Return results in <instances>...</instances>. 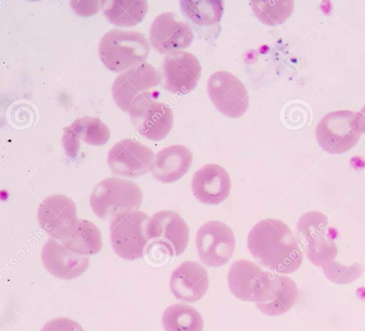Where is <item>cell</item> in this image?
Returning a JSON list of instances; mask_svg holds the SVG:
<instances>
[{
  "mask_svg": "<svg viewBox=\"0 0 365 331\" xmlns=\"http://www.w3.org/2000/svg\"><path fill=\"white\" fill-rule=\"evenodd\" d=\"M207 92L216 108L230 118H239L248 108L249 97L245 85L229 71L214 72L207 81Z\"/></svg>",
  "mask_w": 365,
  "mask_h": 331,
  "instance_id": "9c48e42d",
  "label": "cell"
},
{
  "mask_svg": "<svg viewBox=\"0 0 365 331\" xmlns=\"http://www.w3.org/2000/svg\"><path fill=\"white\" fill-rule=\"evenodd\" d=\"M61 242L67 249L82 256L97 254L103 246L100 230L85 219H78L71 232Z\"/></svg>",
  "mask_w": 365,
  "mask_h": 331,
  "instance_id": "7402d4cb",
  "label": "cell"
},
{
  "mask_svg": "<svg viewBox=\"0 0 365 331\" xmlns=\"http://www.w3.org/2000/svg\"><path fill=\"white\" fill-rule=\"evenodd\" d=\"M297 295V285L293 279L267 271L266 280L255 304L262 313L278 316L292 308Z\"/></svg>",
  "mask_w": 365,
  "mask_h": 331,
  "instance_id": "9a60e30c",
  "label": "cell"
},
{
  "mask_svg": "<svg viewBox=\"0 0 365 331\" xmlns=\"http://www.w3.org/2000/svg\"><path fill=\"white\" fill-rule=\"evenodd\" d=\"M165 88L174 93L185 94L193 90L201 75V66L191 53L177 51L166 54L163 63Z\"/></svg>",
  "mask_w": 365,
  "mask_h": 331,
  "instance_id": "5bb4252c",
  "label": "cell"
},
{
  "mask_svg": "<svg viewBox=\"0 0 365 331\" xmlns=\"http://www.w3.org/2000/svg\"><path fill=\"white\" fill-rule=\"evenodd\" d=\"M359 113V115L361 118V120L363 121V123H364V128H365V105L364 106V107L361 109L360 112Z\"/></svg>",
  "mask_w": 365,
  "mask_h": 331,
  "instance_id": "1f68e13d",
  "label": "cell"
},
{
  "mask_svg": "<svg viewBox=\"0 0 365 331\" xmlns=\"http://www.w3.org/2000/svg\"><path fill=\"white\" fill-rule=\"evenodd\" d=\"M365 128L359 112L339 110L326 114L316 128L320 147L331 154H341L358 143Z\"/></svg>",
  "mask_w": 365,
  "mask_h": 331,
  "instance_id": "277c9868",
  "label": "cell"
},
{
  "mask_svg": "<svg viewBox=\"0 0 365 331\" xmlns=\"http://www.w3.org/2000/svg\"><path fill=\"white\" fill-rule=\"evenodd\" d=\"M192 163V155L187 147L179 144L172 145L157 153L151 172L159 181L170 183L184 176Z\"/></svg>",
  "mask_w": 365,
  "mask_h": 331,
  "instance_id": "44dd1931",
  "label": "cell"
},
{
  "mask_svg": "<svg viewBox=\"0 0 365 331\" xmlns=\"http://www.w3.org/2000/svg\"><path fill=\"white\" fill-rule=\"evenodd\" d=\"M152 149L130 138L117 142L108 153V163L117 175L137 178L151 170L154 161Z\"/></svg>",
  "mask_w": 365,
  "mask_h": 331,
  "instance_id": "30bf717a",
  "label": "cell"
},
{
  "mask_svg": "<svg viewBox=\"0 0 365 331\" xmlns=\"http://www.w3.org/2000/svg\"><path fill=\"white\" fill-rule=\"evenodd\" d=\"M209 287L206 269L195 261H185L173 272L170 288L173 295L180 300L195 302L200 300Z\"/></svg>",
  "mask_w": 365,
  "mask_h": 331,
  "instance_id": "ac0fdd59",
  "label": "cell"
},
{
  "mask_svg": "<svg viewBox=\"0 0 365 331\" xmlns=\"http://www.w3.org/2000/svg\"><path fill=\"white\" fill-rule=\"evenodd\" d=\"M143 193L135 182L118 177L101 181L90 196L93 213L100 218L113 220L118 215L139 208Z\"/></svg>",
  "mask_w": 365,
  "mask_h": 331,
  "instance_id": "3957f363",
  "label": "cell"
},
{
  "mask_svg": "<svg viewBox=\"0 0 365 331\" xmlns=\"http://www.w3.org/2000/svg\"><path fill=\"white\" fill-rule=\"evenodd\" d=\"M150 218L145 212L135 209L110 221V243L119 257L128 260L143 257L150 240L148 234Z\"/></svg>",
  "mask_w": 365,
  "mask_h": 331,
  "instance_id": "8992f818",
  "label": "cell"
},
{
  "mask_svg": "<svg viewBox=\"0 0 365 331\" xmlns=\"http://www.w3.org/2000/svg\"><path fill=\"white\" fill-rule=\"evenodd\" d=\"M322 268L325 275L330 280L339 284H346L355 280L364 271L363 267L358 263L348 266L334 260L328 262Z\"/></svg>",
  "mask_w": 365,
  "mask_h": 331,
  "instance_id": "f1b7e54d",
  "label": "cell"
},
{
  "mask_svg": "<svg viewBox=\"0 0 365 331\" xmlns=\"http://www.w3.org/2000/svg\"><path fill=\"white\" fill-rule=\"evenodd\" d=\"M196 248L202 263L208 267H220L226 264L233 255L235 235L225 223L211 220L198 229Z\"/></svg>",
  "mask_w": 365,
  "mask_h": 331,
  "instance_id": "ba28073f",
  "label": "cell"
},
{
  "mask_svg": "<svg viewBox=\"0 0 365 331\" xmlns=\"http://www.w3.org/2000/svg\"><path fill=\"white\" fill-rule=\"evenodd\" d=\"M103 13L107 19L118 26H133L145 17L148 4L146 1H103Z\"/></svg>",
  "mask_w": 365,
  "mask_h": 331,
  "instance_id": "603a6c76",
  "label": "cell"
},
{
  "mask_svg": "<svg viewBox=\"0 0 365 331\" xmlns=\"http://www.w3.org/2000/svg\"><path fill=\"white\" fill-rule=\"evenodd\" d=\"M41 331H84L76 321L68 317H56L47 322Z\"/></svg>",
  "mask_w": 365,
  "mask_h": 331,
  "instance_id": "f546056e",
  "label": "cell"
},
{
  "mask_svg": "<svg viewBox=\"0 0 365 331\" xmlns=\"http://www.w3.org/2000/svg\"><path fill=\"white\" fill-rule=\"evenodd\" d=\"M148 234L151 240L148 253L150 258H173L182 254L189 240V228L176 212L160 210L149 220Z\"/></svg>",
  "mask_w": 365,
  "mask_h": 331,
  "instance_id": "5b68a950",
  "label": "cell"
},
{
  "mask_svg": "<svg viewBox=\"0 0 365 331\" xmlns=\"http://www.w3.org/2000/svg\"><path fill=\"white\" fill-rule=\"evenodd\" d=\"M110 136V130L102 121L83 116L63 128L62 143L66 154L74 158L78 155L81 141L92 146H102L108 141Z\"/></svg>",
  "mask_w": 365,
  "mask_h": 331,
  "instance_id": "d6986e66",
  "label": "cell"
},
{
  "mask_svg": "<svg viewBox=\"0 0 365 331\" xmlns=\"http://www.w3.org/2000/svg\"><path fill=\"white\" fill-rule=\"evenodd\" d=\"M149 36L152 46L162 54L187 48L193 40L190 26L178 20L172 12H164L155 18Z\"/></svg>",
  "mask_w": 365,
  "mask_h": 331,
  "instance_id": "4fadbf2b",
  "label": "cell"
},
{
  "mask_svg": "<svg viewBox=\"0 0 365 331\" xmlns=\"http://www.w3.org/2000/svg\"><path fill=\"white\" fill-rule=\"evenodd\" d=\"M161 76L156 68L148 63L133 67L114 80L112 96L116 105L128 112L133 101L141 93L158 86Z\"/></svg>",
  "mask_w": 365,
  "mask_h": 331,
  "instance_id": "8fae6325",
  "label": "cell"
},
{
  "mask_svg": "<svg viewBox=\"0 0 365 331\" xmlns=\"http://www.w3.org/2000/svg\"><path fill=\"white\" fill-rule=\"evenodd\" d=\"M327 224V217L320 212L310 211L303 215L297 225L300 245L326 233Z\"/></svg>",
  "mask_w": 365,
  "mask_h": 331,
  "instance_id": "83f0119b",
  "label": "cell"
},
{
  "mask_svg": "<svg viewBox=\"0 0 365 331\" xmlns=\"http://www.w3.org/2000/svg\"><path fill=\"white\" fill-rule=\"evenodd\" d=\"M150 51V43L143 34L118 29L106 32L98 46L103 63L114 72L125 71L143 63Z\"/></svg>",
  "mask_w": 365,
  "mask_h": 331,
  "instance_id": "7a4b0ae2",
  "label": "cell"
},
{
  "mask_svg": "<svg viewBox=\"0 0 365 331\" xmlns=\"http://www.w3.org/2000/svg\"><path fill=\"white\" fill-rule=\"evenodd\" d=\"M37 216L42 229L58 240L66 238L78 220L75 203L61 194L52 195L43 200Z\"/></svg>",
  "mask_w": 365,
  "mask_h": 331,
  "instance_id": "7c38bea8",
  "label": "cell"
},
{
  "mask_svg": "<svg viewBox=\"0 0 365 331\" xmlns=\"http://www.w3.org/2000/svg\"><path fill=\"white\" fill-rule=\"evenodd\" d=\"M267 275V271L248 260H238L231 265L227 282L231 292L238 299L256 302Z\"/></svg>",
  "mask_w": 365,
  "mask_h": 331,
  "instance_id": "ffe728a7",
  "label": "cell"
},
{
  "mask_svg": "<svg viewBox=\"0 0 365 331\" xmlns=\"http://www.w3.org/2000/svg\"><path fill=\"white\" fill-rule=\"evenodd\" d=\"M165 331H203L200 313L192 306L177 303L167 307L162 317Z\"/></svg>",
  "mask_w": 365,
  "mask_h": 331,
  "instance_id": "cb8c5ba5",
  "label": "cell"
},
{
  "mask_svg": "<svg viewBox=\"0 0 365 331\" xmlns=\"http://www.w3.org/2000/svg\"><path fill=\"white\" fill-rule=\"evenodd\" d=\"M41 260L50 274L61 280H73L81 276L89 266L86 256L74 253L54 240L43 246Z\"/></svg>",
  "mask_w": 365,
  "mask_h": 331,
  "instance_id": "e0dca14e",
  "label": "cell"
},
{
  "mask_svg": "<svg viewBox=\"0 0 365 331\" xmlns=\"http://www.w3.org/2000/svg\"><path fill=\"white\" fill-rule=\"evenodd\" d=\"M71 4L72 5V8L73 10L76 11L77 14L80 15H91L95 14L96 11L99 10L101 5L102 4L101 1H82V2H74L71 1Z\"/></svg>",
  "mask_w": 365,
  "mask_h": 331,
  "instance_id": "4dcf8cb0",
  "label": "cell"
},
{
  "mask_svg": "<svg viewBox=\"0 0 365 331\" xmlns=\"http://www.w3.org/2000/svg\"><path fill=\"white\" fill-rule=\"evenodd\" d=\"M307 258L314 265L322 266L334 260L337 255L335 243L326 233L301 245Z\"/></svg>",
  "mask_w": 365,
  "mask_h": 331,
  "instance_id": "4316f807",
  "label": "cell"
},
{
  "mask_svg": "<svg viewBox=\"0 0 365 331\" xmlns=\"http://www.w3.org/2000/svg\"><path fill=\"white\" fill-rule=\"evenodd\" d=\"M250 4L257 19L269 26L283 24L294 9L292 1H251Z\"/></svg>",
  "mask_w": 365,
  "mask_h": 331,
  "instance_id": "484cf974",
  "label": "cell"
},
{
  "mask_svg": "<svg viewBox=\"0 0 365 331\" xmlns=\"http://www.w3.org/2000/svg\"><path fill=\"white\" fill-rule=\"evenodd\" d=\"M157 91H145L132 102L128 113L138 133L152 141L165 138L173 124L172 109L158 100Z\"/></svg>",
  "mask_w": 365,
  "mask_h": 331,
  "instance_id": "52a82bcc",
  "label": "cell"
},
{
  "mask_svg": "<svg viewBox=\"0 0 365 331\" xmlns=\"http://www.w3.org/2000/svg\"><path fill=\"white\" fill-rule=\"evenodd\" d=\"M191 186L195 197L200 202L215 205L228 197L231 189V180L222 166L209 163L195 173Z\"/></svg>",
  "mask_w": 365,
  "mask_h": 331,
  "instance_id": "2e32d148",
  "label": "cell"
},
{
  "mask_svg": "<svg viewBox=\"0 0 365 331\" xmlns=\"http://www.w3.org/2000/svg\"><path fill=\"white\" fill-rule=\"evenodd\" d=\"M247 247L259 263L279 274L294 273L303 260L298 239L289 227L278 219L258 222L248 233Z\"/></svg>",
  "mask_w": 365,
  "mask_h": 331,
  "instance_id": "6da1fadb",
  "label": "cell"
},
{
  "mask_svg": "<svg viewBox=\"0 0 365 331\" xmlns=\"http://www.w3.org/2000/svg\"><path fill=\"white\" fill-rule=\"evenodd\" d=\"M181 8L187 18L200 26L217 23L222 16L223 1H181Z\"/></svg>",
  "mask_w": 365,
  "mask_h": 331,
  "instance_id": "d4e9b609",
  "label": "cell"
}]
</instances>
